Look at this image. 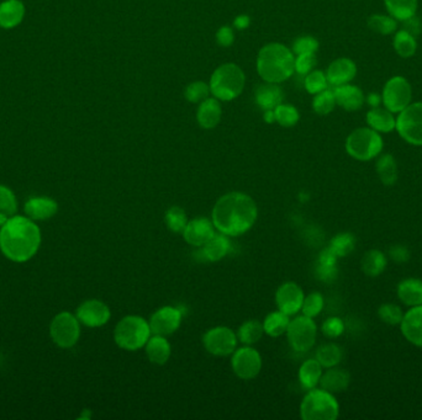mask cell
Listing matches in <instances>:
<instances>
[{"label":"cell","instance_id":"cell-22","mask_svg":"<svg viewBox=\"0 0 422 420\" xmlns=\"http://www.w3.org/2000/svg\"><path fill=\"white\" fill-rule=\"evenodd\" d=\"M221 105L216 98H208L200 102L197 109V120L200 127L215 129L221 120Z\"/></svg>","mask_w":422,"mask_h":420},{"label":"cell","instance_id":"cell-32","mask_svg":"<svg viewBox=\"0 0 422 420\" xmlns=\"http://www.w3.org/2000/svg\"><path fill=\"white\" fill-rule=\"evenodd\" d=\"M337 255L330 249L326 248L325 250L321 252L317 260V275L321 280L333 281L336 279L337 275V268H336V262H337Z\"/></svg>","mask_w":422,"mask_h":420},{"label":"cell","instance_id":"cell-23","mask_svg":"<svg viewBox=\"0 0 422 420\" xmlns=\"http://www.w3.org/2000/svg\"><path fill=\"white\" fill-rule=\"evenodd\" d=\"M25 17V6L21 0H4L0 4V28H14Z\"/></svg>","mask_w":422,"mask_h":420},{"label":"cell","instance_id":"cell-28","mask_svg":"<svg viewBox=\"0 0 422 420\" xmlns=\"http://www.w3.org/2000/svg\"><path fill=\"white\" fill-rule=\"evenodd\" d=\"M283 100V93L278 85L274 83L259 85L256 90V102L263 110H274L281 105Z\"/></svg>","mask_w":422,"mask_h":420},{"label":"cell","instance_id":"cell-24","mask_svg":"<svg viewBox=\"0 0 422 420\" xmlns=\"http://www.w3.org/2000/svg\"><path fill=\"white\" fill-rule=\"evenodd\" d=\"M202 248V255L208 262H219L230 252V241L224 233H214Z\"/></svg>","mask_w":422,"mask_h":420},{"label":"cell","instance_id":"cell-52","mask_svg":"<svg viewBox=\"0 0 422 420\" xmlns=\"http://www.w3.org/2000/svg\"><path fill=\"white\" fill-rule=\"evenodd\" d=\"M234 39H235V35L229 26H222L216 33V41L222 47H230L234 44Z\"/></svg>","mask_w":422,"mask_h":420},{"label":"cell","instance_id":"cell-50","mask_svg":"<svg viewBox=\"0 0 422 420\" xmlns=\"http://www.w3.org/2000/svg\"><path fill=\"white\" fill-rule=\"evenodd\" d=\"M316 66L315 53H308V55H299L295 58V71L300 75L309 74Z\"/></svg>","mask_w":422,"mask_h":420},{"label":"cell","instance_id":"cell-1","mask_svg":"<svg viewBox=\"0 0 422 420\" xmlns=\"http://www.w3.org/2000/svg\"><path fill=\"white\" fill-rule=\"evenodd\" d=\"M258 210L254 199L243 192H229L213 208V223L220 233L237 237L254 227Z\"/></svg>","mask_w":422,"mask_h":420},{"label":"cell","instance_id":"cell-16","mask_svg":"<svg viewBox=\"0 0 422 420\" xmlns=\"http://www.w3.org/2000/svg\"><path fill=\"white\" fill-rule=\"evenodd\" d=\"M276 302L278 309L289 317L301 311L304 292L295 282H285L276 290Z\"/></svg>","mask_w":422,"mask_h":420},{"label":"cell","instance_id":"cell-9","mask_svg":"<svg viewBox=\"0 0 422 420\" xmlns=\"http://www.w3.org/2000/svg\"><path fill=\"white\" fill-rule=\"evenodd\" d=\"M50 334L58 347L63 349L74 347L80 336L78 318L69 312L57 314L50 325Z\"/></svg>","mask_w":422,"mask_h":420},{"label":"cell","instance_id":"cell-39","mask_svg":"<svg viewBox=\"0 0 422 420\" xmlns=\"http://www.w3.org/2000/svg\"><path fill=\"white\" fill-rule=\"evenodd\" d=\"M164 221L168 227V230L173 233L179 235L186 230V224H188V219H186V213L183 208L179 206H173L169 208L164 216Z\"/></svg>","mask_w":422,"mask_h":420},{"label":"cell","instance_id":"cell-36","mask_svg":"<svg viewBox=\"0 0 422 420\" xmlns=\"http://www.w3.org/2000/svg\"><path fill=\"white\" fill-rule=\"evenodd\" d=\"M394 50L400 57L410 58L415 55L417 50L416 37L409 34L404 28L396 31L393 39Z\"/></svg>","mask_w":422,"mask_h":420},{"label":"cell","instance_id":"cell-11","mask_svg":"<svg viewBox=\"0 0 422 420\" xmlns=\"http://www.w3.org/2000/svg\"><path fill=\"white\" fill-rule=\"evenodd\" d=\"M315 322L306 316H300L290 320L287 329L288 340L295 351L305 353L314 347L316 340Z\"/></svg>","mask_w":422,"mask_h":420},{"label":"cell","instance_id":"cell-46","mask_svg":"<svg viewBox=\"0 0 422 420\" xmlns=\"http://www.w3.org/2000/svg\"><path fill=\"white\" fill-rule=\"evenodd\" d=\"M378 314H379V318L383 320L384 323H387L389 325H400L401 320H403V317H404L403 311H401L399 306L393 304V303L382 304L379 307Z\"/></svg>","mask_w":422,"mask_h":420},{"label":"cell","instance_id":"cell-40","mask_svg":"<svg viewBox=\"0 0 422 420\" xmlns=\"http://www.w3.org/2000/svg\"><path fill=\"white\" fill-rule=\"evenodd\" d=\"M368 28L377 34L387 36V35L394 34L398 28V23L393 17L376 14L368 19Z\"/></svg>","mask_w":422,"mask_h":420},{"label":"cell","instance_id":"cell-47","mask_svg":"<svg viewBox=\"0 0 422 420\" xmlns=\"http://www.w3.org/2000/svg\"><path fill=\"white\" fill-rule=\"evenodd\" d=\"M210 94V86L204 82H193L186 86L184 95L189 102H202L208 99Z\"/></svg>","mask_w":422,"mask_h":420},{"label":"cell","instance_id":"cell-57","mask_svg":"<svg viewBox=\"0 0 422 420\" xmlns=\"http://www.w3.org/2000/svg\"><path fill=\"white\" fill-rule=\"evenodd\" d=\"M263 118H265V121L267 124H273V122H276L274 110H265Z\"/></svg>","mask_w":422,"mask_h":420},{"label":"cell","instance_id":"cell-27","mask_svg":"<svg viewBox=\"0 0 422 420\" xmlns=\"http://www.w3.org/2000/svg\"><path fill=\"white\" fill-rule=\"evenodd\" d=\"M349 381H351V377L347 371L330 367L328 371L321 376L320 385L321 388L327 392L338 393L344 392L347 390Z\"/></svg>","mask_w":422,"mask_h":420},{"label":"cell","instance_id":"cell-34","mask_svg":"<svg viewBox=\"0 0 422 420\" xmlns=\"http://www.w3.org/2000/svg\"><path fill=\"white\" fill-rule=\"evenodd\" d=\"M377 173L384 185H394L398 180V167L392 154H383L378 159Z\"/></svg>","mask_w":422,"mask_h":420},{"label":"cell","instance_id":"cell-51","mask_svg":"<svg viewBox=\"0 0 422 420\" xmlns=\"http://www.w3.org/2000/svg\"><path fill=\"white\" fill-rule=\"evenodd\" d=\"M344 331V325L342 320H340L337 317H331L328 320L324 322L322 325V333L327 336V338H337L341 336Z\"/></svg>","mask_w":422,"mask_h":420},{"label":"cell","instance_id":"cell-20","mask_svg":"<svg viewBox=\"0 0 422 420\" xmlns=\"http://www.w3.org/2000/svg\"><path fill=\"white\" fill-rule=\"evenodd\" d=\"M336 104L344 107L346 111H358L364 104L363 91L355 85L344 84L333 89Z\"/></svg>","mask_w":422,"mask_h":420},{"label":"cell","instance_id":"cell-14","mask_svg":"<svg viewBox=\"0 0 422 420\" xmlns=\"http://www.w3.org/2000/svg\"><path fill=\"white\" fill-rule=\"evenodd\" d=\"M76 317L78 318L79 323L89 328H98L107 325L112 317V312L103 301L88 300L77 309Z\"/></svg>","mask_w":422,"mask_h":420},{"label":"cell","instance_id":"cell-17","mask_svg":"<svg viewBox=\"0 0 422 420\" xmlns=\"http://www.w3.org/2000/svg\"><path fill=\"white\" fill-rule=\"evenodd\" d=\"M214 223L213 221L205 217L188 221L183 237L188 244L193 247H203L204 244L214 235Z\"/></svg>","mask_w":422,"mask_h":420},{"label":"cell","instance_id":"cell-7","mask_svg":"<svg viewBox=\"0 0 422 420\" xmlns=\"http://www.w3.org/2000/svg\"><path fill=\"white\" fill-rule=\"evenodd\" d=\"M383 140L377 131L371 127L357 129L346 140V151L360 162L371 161L383 151Z\"/></svg>","mask_w":422,"mask_h":420},{"label":"cell","instance_id":"cell-41","mask_svg":"<svg viewBox=\"0 0 422 420\" xmlns=\"http://www.w3.org/2000/svg\"><path fill=\"white\" fill-rule=\"evenodd\" d=\"M355 239L351 233H341L337 235L330 243V249L333 250L338 258L349 255V253L355 249Z\"/></svg>","mask_w":422,"mask_h":420},{"label":"cell","instance_id":"cell-15","mask_svg":"<svg viewBox=\"0 0 422 420\" xmlns=\"http://www.w3.org/2000/svg\"><path fill=\"white\" fill-rule=\"evenodd\" d=\"M148 323L153 336H170L180 327L182 312L175 307L166 306L156 311Z\"/></svg>","mask_w":422,"mask_h":420},{"label":"cell","instance_id":"cell-3","mask_svg":"<svg viewBox=\"0 0 422 420\" xmlns=\"http://www.w3.org/2000/svg\"><path fill=\"white\" fill-rule=\"evenodd\" d=\"M295 58L290 50L281 44H270L259 51L257 72L267 83H281L292 77Z\"/></svg>","mask_w":422,"mask_h":420},{"label":"cell","instance_id":"cell-53","mask_svg":"<svg viewBox=\"0 0 422 420\" xmlns=\"http://www.w3.org/2000/svg\"><path fill=\"white\" fill-rule=\"evenodd\" d=\"M390 258L398 264L406 263L410 259V252L407 250V248L396 246L389 250Z\"/></svg>","mask_w":422,"mask_h":420},{"label":"cell","instance_id":"cell-30","mask_svg":"<svg viewBox=\"0 0 422 420\" xmlns=\"http://www.w3.org/2000/svg\"><path fill=\"white\" fill-rule=\"evenodd\" d=\"M322 366L316 358L306 360L299 369V381L306 390H313L320 383Z\"/></svg>","mask_w":422,"mask_h":420},{"label":"cell","instance_id":"cell-21","mask_svg":"<svg viewBox=\"0 0 422 420\" xmlns=\"http://www.w3.org/2000/svg\"><path fill=\"white\" fill-rule=\"evenodd\" d=\"M24 210L28 219L33 221H45L56 214L58 205L50 197H33L26 201Z\"/></svg>","mask_w":422,"mask_h":420},{"label":"cell","instance_id":"cell-37","mask_svg":"<svg viewBox=\"0 0 422 420\" xmlns=\"http://www.w3.org/2000/svg\"><path fill=\"white\" fill-rule=\"evenodd\" d=\"M265 333L263 325H261L258 320H252L245 322L237 331V339L245 345H252L258 342Z\"/></svg>","mask_w":422,"mask_h":420},{"label":"cell","instance_id":"cell-10","mask_svg":"<svg viewBox=\"0 0 422 420\" xmlns=\"http://www.w3.org/2000/svg\"><path fill=\"white\" fill-rule=\"evenodd\" d=\"M412 99L411 85L404 77H393L384 85L382 102L385 109L393 113H399L409 107Z\"/></svg>","mask_w":422,"mask_h":420},{"label":"cell","instance_id":"cell-54","mask_svg":"<svg viewBox=\"0 0 422 420\" xmlns=\"http://www.w3.org/2000/svg\"><path fill=\"white\" fill-rule=\"evenodd\" d=\"M404 30L416 37L421 33V23L416 17H410L404 21Z\"/></svg>","mask_w":422,"mask_h":420},{"label":"cell","instance_id":"cell-49","mask_svg":"<svg viewBox=\"0 0 422 420\" xmlns=\"http://www.w3.org/2000/svg\"><path fill=\"white\" fill-rule=\"evenodd\" d=\"M319 50V41L313 36H301L294 41V53L299 55H308V53H316Z\"/></svg>","mask_w":422,"mask_h":420},{"label":"cell","instance_id":"cell-35","mask_svg":"<svg viewBox=\"0 0 422 420\" xmlns=\"http://www.w3.org/2000/svg\"><path fill=\"white\" fill-rule=\"evenodd\" d=\"M289 323H290L289 316L283 313L281 311L278 309L276 312L268 314L265 317V322H263V329L268 336L276 338V336H281L284 333H287Z\"/></svg>","mask_w":422,"mask_h":420},{"label":"cell","instance_id":"cell-4","mask_svg":"<svg viewBox=\"0 0 422 420\" xmlns=\"http://www.w3.org/2000/svg\"><path fill=\"white\" fill-rule=\"evenodd\" d=\"M245 80L246 78L241 68L232 63H226L215 69L209 86L218 100L231 101L243 93Z\"/></svg>","mask_w":422,"mask_h":420},{"label":"cell","instance_id":"cell-55","mask_svg":"<svg viewBox=\"0 0 422 420\" xmlns=\"http://www.w3.org/2000/svg\"><path fill=\"white\" fill-rule=\"evenodd\" d=\"M249 24H251V19L247 15H238L235 19V21H234V26L237 30H245V28H247L249 26Z\"/></svg>","mask_w":422,"mask_h":420},{"label":"cell","instance_id":"cell-12","mask_svg":"<svg viewBox=\"0 0 422 420\" xmlns=\"http://www.w3.org/2000/svg\"><path fill=\"white\" fill-rule=\"evenodd\" d=\"M232 370L241 380H252L262 369V358L251 345L240 347L232 354Z\"/></svg>","mask_w":422,"mask_h":420},{"label":"cell","instance_id":"cell-2","mask_svg":"<svg viewBox=\"0 0 422 420\" xmlns=\"http://www.w3.org/2000/svg\"><path fill=\"white\" fill-rule=\"evenodd\" d=\"M41 230L34 221L12 216L0 227V250L15 263H25L39 252Z\"/></svg>","mask_w":422,"mask_h":420},{"label":"cell","instance_id":"cell-13","mask_svg":"<svg viewBox=\"0 0 422 420\" xmlns=\"http://www.w3.org/2000/svg\"><path fill=\"white\" fill-rule=\"evenodd\" d=\"M204 347L215 356H229L236 350L237 336L227 327H216L205 333Z\"/></svg>","mask_w":422,"mask_h":420},{"label":"cell","instance_id":"cell-56","mask_svg":"<svg viewBox=\"0 0 422 420\" xmlns=\"http://www.w3.org/2000/svg\"><path fill=\"white\" fill-rule=\"evenodd\" d=\"M367 102L371 107H379L382 102V96L378 95L376 93H371L369 95L367 96Z\"/></svg>","mask_w":422,"mask_h":420},{"label":"cell","instance_id":"cell-6","mask_svg":"<svg viewBox=\"0 0 422 420\" xmlns=\"http://www.w3.org/2000/svg\"><path fill=\"white\" fill-rule=\"evenodd\" d=\"M340 414V405L333 393L325 390H310L300 404V415L304 420H335Z\"/></svg>","mask_w":422,"mask_h":420},{"label":"cell","instance_id":"cell-8","mask_svg":"<svg viewBox=\"0 0 422 420\" xmlns=\"http://www.w3.org/2000/svg\"><path fill=\"white\" fill-rule=\"evenodd\" d=\"M395 129L407 143L422 146V102L410 104L399 112Z\"/></svg>","mask_w":422,"mask_h":420},{"label":"cell","instance_id":"cell-25","mask_svg":"<svg viewBox=\"0 0 422 420\" xmlns=\"http://www.w3.org/2000/svg\"><path fill=\"white\" fill-rule=\"evenodd\" d=\"M146 354L148 360L155 365H164L172 355V347L166 336H153L146 343Z\"/></svg>","mask_w":422,"mask_h":420},{"label":"cell","instance_id":"cell-44","mask_svg":"<svg viewBox=\"0 0 422 420\" xmlns=\"http://www.w3.org/2000/svg\"><path fill=\"white\" fill-rule=\"evenodd\" d=\"M305 89L308 90L310 94H319L324 90L328 89V80L326 74L321 71H311L305 77Z\"/></svg>","mask_w":422,"mask_h":420},{"label":"cell","instance_id":"cell-31","mask_svg":"<svg viewBox=\"0 0 422 420\" xmlns=\"http://www.w3.org/2000/svg\"><path fill=\"white\" fill-rule=\"evenodd\" d=\"M387 10L395 20L405 21L415 17L417 10V0H384Z\"/></svg>","mask_w":422,"mask_h":420},{"label":"cell","instance_id":"cell-48","mask_svg":"<svg viewBox=\"0 0 422 420\" xmlns=\"http://www.w3.org/2000/svg\"><path fill=\"white\" fill-rule=\"evenodd\" d=\"M17 211L15 194L8 186L0 185V212L14 216Z\"/></svg>","mask_w":422,"mask_h":420},{"label":"cell","instance_id":"cell-18","mask_svg":"<svg viewBox=\"0 0 422 420\" xmlns=\"http://www.w3.org/2000/svg\"><path fill=\"white\" fill-rule=\"evenodd\" d=\"M400 327L407 342L422 347V304L407 311L403 317Z\"/></svg>","mask_w":422,"mask_h":420},{"label":"cell","instance_id":"cell-38","mask_svg":"<svg viewBox=\"0 0 422 420\" xmlns=\"http://www.w3.org/2000/svg\"><path fill=\"white\" fill-rule=\"evenodd\" d=\"M315 358L322 367H335L342 360V349L333 343L321 345L316 351Z\"/></svg>","mask_w":422,"mask_h":420},{"label":"cell","instance_id":"cell-42","mask_svg":"<svg viewBox=\"0 0 422 420\" xmlns=\"http://www.w3.org/2000/svg\"><path fill=\"white\" fill-rule=\"evenodd\" d=\"M336 105V99L333 90L326 89L321 91L319 94H316L313 101V107L314 111L319 115H328L330 112L333 111Z\"/></svg>","mask_w":422,"mask_h":420},{"label":"cell","instance_id":"cell-33","mask_svg":"<svg viewBox=\"0 0 422 420\" xmlns=\"http://www.w3.org/2000/svg\"><path fill=\"white\" fill-rule=\"evenodd\" d=\"M362 271L364 274L376 277L378 275L382 274L387 268V258L380 250H369L366 253V255L362 259Z\"/></svg>","mask_w":422,"mask_h":420},{"label":"cell","instance_id":"cell-26","mask_svg":"<svg viewBox=\"0 0 422 420\" xmlns=\"http://www.w3.org/2000/svg\"><path fill=\"white\" fill-rule=\"evenodd\" d=\"M367 124L377 132L389 134L395 129L396 118H394L393 112L389 111L388 109L371 107V110L367 113Z\"/></svg>","mask_w":422,"mask_h":420},{"label":"cell","instance_id":"cell-43","mask_svg":"<svg viewBox=\"0 0 422 420\" xmlns=\"http://www.w3.org/2000/svg\"><path fill=\"white\" fill-rule=\"evenodd\" d=\"M274 115H276V122L283 127H293L298 124L300 118L298 110L292 105H285V104L278 105L274 109Z\"/></svg>","mask_w":422,"mask_h":420},{"label":"cell","instance_id":"cell-5","mask_svg":"<svg viewBox=\"0 0 422 420\" xmlns=\"http://www.w3.org/2000/svg\"><path fill=\"white\" fill-rule=\"evenodd\" d=\"M151 334L150 323L146 320L139 316H128L115 327L114 340L121 349L135 351L146 345Z\"/></svg>","mask_w":422,"mask_h":420},{"label":"cell","instance_id":"cell-58","mask_svg":"<svg viewBox=\"0 0 422 420\" xmlns=\"http://www.w3.org/2000/svg\"><path fill=\"white\" fill-rule=\"evenodd\" d=\"M10 219L9 214L4 212H0V227H3L8 222V219Z\"/></svg>","mask_w":422,"mask_h":420},{"label":"cell","instance_id":"cell-45","mask_svg":"<svg viewBox=\"0 0 422 420\" xmlns=\"http://www.w3.org/2000/svg\"><path fill=\"white\" fill-rule=\"evenodd\" d=\"M322 309H324V297L319 292H313V293L304 297L301 312L306 317L314 318V317L320 314Z\"/></svg>","mask_w":422,"mask_h":420},{"label":"cell","instance_id":"cell-29","mask_svg":"<svg viewBox=\"0 0 422 420\" xmlns=\"http://www.w3.org/2000/svg\"><path fill=\"white\" fill-rule=\"evenodd\" d=\"M400 301L415 307L422 304V281L419 279H406L398 286Z\"/></svg>","mask_w":422,"mask_h":420},{"label":"cell","instance_id":"cell-19","mask_svg":"<svg viewBox=\"0 0 422 420\" xmlns=\"http://www.w3.org/2000/svg\"><path fill=\"white\" fill-rule=\"evenodd\" d=\"M357 74V66L349 58H338L327 68V80L333 86L349 84Z\"/></svg>","mask_w":422,"mask_h":420}]
</instances>
